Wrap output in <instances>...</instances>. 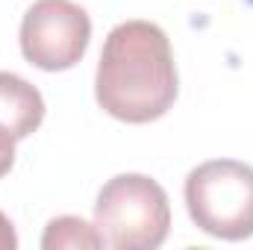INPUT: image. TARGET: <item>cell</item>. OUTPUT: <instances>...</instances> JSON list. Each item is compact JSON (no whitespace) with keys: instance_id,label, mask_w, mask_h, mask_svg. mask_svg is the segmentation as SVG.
Returning <instances> with one entry per match:
<instances>
[{"instance_id":"1","label":"cell","mask_w":253,"mask_h":250,"mask_svg":"<svg viewBox=\"0 0 253 250\" xmlns=\"http://www.w3.org/2000/svg\"><path fill=\"white\" fill-rule=\"evenodd\" d=\"M180 91L171 42L150 21H124L103 42L94 74L100 109L124 124H150L162 118Z\"/></svg>"},{"instance_id":"2","label":"cell","mask_w":253,"mask_h":250,"mask_svg":"<svg viewBox=\"0 0 253 250\" xmlns=\"http://www.w3.org/2000/svg\"><path fill=\"white\" fill-rule=\"evenodd\" d=\"M94 227L103 248L156 250L171 230L168 194L153 177L118 174L97 194Z\"/></svg>"},{"instance_id":"3","label":"cell","mask_w":253,"mask_h":250,"mask_svg":"<svg viewBox=\"0 0 253 250\" xmlns=\"http://www.w3.org/2000/svg\"><path fill=\"white\" fill-rule=\"evenodd\" d=\"M186 209L197 230L221 242L253 239V168L209 159L186 177Z\"/></svg>"},{"instance_id":"4","label":"cell","mask_w":253,"mask_h":250,"mask_svg":"<svg viewBox=\"0 0 253 250\" xmlns=\"http://www.w3.org/2000/svg\"><path fill=\"white\" fill-rule=\"evenodd\" d=\"M91 42V18L74 0H36L21 21V53L42 71H68Z\"/></svg>"},{"instance_id":"5","label":"cell","mask_w":253,"mask_h":250,"mask_svg":"<svg viewBox=\"0 0 253 250\" xmlns=\"http://www.w3.org/2000/svg\"><path fill=\"white\" fill-rule=\"evenodd\" d=\"M44 121L42 91L12 71H0V126H6L15 141L33 135Z\"/></svg>"},{"instance_id":"6","label":"cell","mask_w":253,"mask_h":250,"mask_svg":"<svg viewBox=\"0 0 253 250\" xmlns=\"http://www.w3.org/2000/svg\"><path fill=\"white\" fill-rule=\"evenodd\" d=\"M42 248L44 250H94L103 248L100 233L94 224L77 218V215H59L44 227L42 236Z\"/></svg>"},{"instance_id":"7","label":"cell","mask_w":253,"mask_h":250,"mask_svg":"<svg viewBox=\"0 0 253 250\" xmlns=\"http://www.w3.org/2000/svg\"><path fill=\"white\" fill-rule=\"evenodd\" d=\"M12 165H15V135L6 126H0V180L12 171Z\"/></svg>"},{"instance_id":"8","label":"cell","mask_w":253,"mask_h":250,"mask_svg":"<svg viewBox=\"0 0 253 250\" xmlns=\"http://www.w3.org/2000/svg\"><path fill=\"white\" fill-rule=\"evenodd\" d=\"M18 248V233H15V224L0 212V250H15Z\"/></svg>"}]
</instances>
